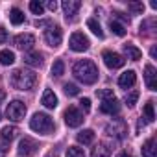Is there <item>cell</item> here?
<instances>
[{"label":"cell","mask_w":157,"mask_h":157,"mask_svg":"<svg viewBox=\"0 0 157 157\" xmlns=\"http://www.w3.org/2000/svg\"><path fill=\"white\" fill-rule=\"evenodd\" d=\"M63 11H65V19L67 21H72L78 13V10L82 8V2L80 0H63Z\"/></svg>","instance_id":"8fae6325"},{"label":"cell","mask_w":157,"mask_h":157,"mask_svg":"<svg viewBox=\"0 0 157 157\" xmlns=\"http://www.w3.org/2000/svg\"><path fill=\"white\" fill-rule=\"evenodd\" d=\"M10 83H11V87H15L19 91H32L37 83V74H33L32 70L17 68V70L11 72Z\"/></svg>","instance_id":"7a4b0ae2"},{"label":"cell","mask_w":157,"mask_h":157,"mask_svg":"<svg viewBox=\"0 0 157 157\" xmlns=\"http://www.w3.org/2000/svg\"><path fill=\"white\" fill-rule=\"evenodd\" d=\"M44 41H46L48 46L57 48V46L61 44V41H63V32H61V28H59V26H48V30L44 32Z\"/></svg>","instance_id":"8992f818"},{"label":"cell","mask_w":157,"mask_h":157,"mask_svg":"<svg viewBox=\"0 0 157 157\" xmlns=\"http://www.w3.org/2000/svg\"><path fill=\"white\" fill-rule=\"evenodd\" d=\"M65 74V63L61 61V59H57V61H54V65H52V76H63Z\"/></svg>","instance_id":"4316f807"},{"label":"cell","mask_w":157,"mask_h":157,"mask_svg":"<svg viewBox=\"0 0 157 157\" xmlns=\"http://www.w3.org/2000/svg\"><path fill=\"white\" fill-rule=\"evenodd\" d=\"M46 8H48L50 11H56V10H57V2H56V0H48V2H46Z\"/></svg>","instance_id":"d590c367"},{"label":"cell","mask_w":157,"mask_h":157,"mask_svg":"<svg viewBox=\"0 0 157 157\" xmlns=\"http://www.w3.org/2000/svg\"><path fill=\"white\" fill-rule=\"evenodd\" d=\"M0 63H2L4 67L13 65L15 63V54L11 50H2V52H0Z\"/></svg>","instance_id":"cb8c5ba5"},{"label":"cell","mask_w":157,"mask_h":157,"mask_svg":"<svg viewBox=\"0 0 157 157\" xmlns=\"http://www.w3.org/2000/svg\"><path fill=\"white\" fill-rule=\"evenodd\" d=\"M102 59H104L105 67H109V68H120V67L126 63V59H124L120 54L111 52V50H105V52L102 54Z\"/></svg>","instance_id":"9c48e42d"},{"label":"cell","mask_w":157,"mask_h":157,"mask_svg":"<svg viewBox=\"0 0 157 157\" xmlns=\"http://www.w3.org/2000/svg\"><path fill=\"white\" fill-rule=\"evenodd\" d=\"M109 28H111V32H113L115 35H118V37H124V35H126V28H124L120 22H117V21H111V22H109Z\"/></svg>","instance_id":"484cf974"},{"label":"cell","mask_w":157,"mask_h":157,"mask_svg":"<svg viewBox=\"0 0 157 157\" xmlns=\"http://www.w3.org/2000/svg\"><path fill=\"white\" fill-rule=\"evenodd\" d=\"M124 52H126L128 59H133V61H137V59H140V57H142V52H140L135 44H131V43L124 44Z\"/></svg>","instance_id":"d6986e66"},{"label":"cell","mask_w":157,"mask_h":157,"mask_svg":"<svg viewBox=\"0 0 157 157\" xmlns=\"http://www.w3.org/2000/svg\"><path fill=\"white\" fill-rule=\"evenodd\" d=\"M24 63L30 67H41L43 65V54L41 52H28L24 56Z\"/></svg>","instance_id":"e0dca14e"},{"label":"cell","mask_w":157,"mask_h":157,"mask_svg":"<svg viewBox=\"0 0 157 157\" xmlns=\"http://www.w3.org/2000/svg\"><path fill=\"white\" fill-rule=\"evenodd\" d=\"M30 128L41 135H50L54 131V120L46 115V113H35L30 120Z\"/></svg>","instance_id":"3957f363"},{"label":"cell","mask_w":157,"mask_h":157,"mask_svg":"<svg viewBox=\"0 0 157 157\" xmlns=\"http://www.w3.org/2000/svg\"><path fill=\"white\" fill-rule=\"evenodd\" d=\"M83 122V115L80 109H76L74 105H70L67 111H65V124L68 128H78V126H82Z\"/></svg>","instance_id":"52a82bcc"},{"label":"cell","mask_w":157,"mask_h":157,"mask_svg":"<svg viewBox=\"0 0 157 157\" xmlns=\"http://www.w3.org/2000/svg\"><path fill=\"white\" fill-rule=\"evenodd\" d=\"M41 104H43L46 109H56V107H57V96H56V93L50 91V89H46V91L43 93V96H41Z\"/></svg>","instance_id":"2e32d148"},{"label":"cell","mask_w":157,"mask_h":157,"mask_svg":"<svg viewBox=\"0 0 157 157\" xmlns=\"http://www.w3.org/2000/svg\"><path fill=\"white\" fill-rule=\"evenodd\" d=\"M100 111L105 113V115H117L120 111V104L117 98H109V100H104L102 105H100Z\"/></svg>","instance_id":"7c38bea8"},{"label":"cell","mask_w":157,"mask_h":157,"mask_svg":"<svg viewBox=\"0 0 157 157\" xmlns=\"http://www.w3.org/2000/svg\"><path fill=\"white\" fill-rule=\"evenodd\" d=\"M65 93L68 94V96H76V94H80V89H78V85H74V83H65Z\"/></svg>","instance_id":"1f68e13d"},{"label":"cell","mask_w":157,"mask_h":157,"mask_svg":"<svg viewBox=\"0 0 157 157\" xmlns=\"http://www.w3.org/2000/svg\"><path fill=\"white\" fill-rule=\"evenodd\" d=\"M96 94H98V98H102V102H104V100H109V98H115L113 89H100Z\"/></svg>","instance_id":"d6a6232c"},{"label":"cell","mask_w":157,"mask_h":157,"mask_svg":"<svg viewBox=\"0 0 157 157\" xmlns=\"http://www.w3.org/2000/svg\"><path fill=\"white\" fill-rule=\"evenodd\" d=\"M37 148H39V144H37L33 139L24 137V139H21L17 151H19V155H21V157H30V155H33V153L37 151Z\"/></svg>","instance_id":"ba28073f"},{"label":"cell","mask_w":157,"mask_h":157,"mask_svg":"<svg viewBox=\"0 0 157 157\" xmlns=\"http://www.w3.org/2000/svg\"><path fill=\"white\" fill-rule=\"evenodd\" d=\"M128 8H129L133 13H142V11H144V4H142V2H129Z\"/></svg>","instance_id":"836d02e7"},{"label":"cell","mask_w":157,"mask_h":157,"mask_svg":"<svg viewBox=\"0 0 157 157\" xmlns=\"http://www.w3.org/2000/svg\"><path fill=\"white\" fill-rule=\"evenodd\" d=\"M137 100H139V91H133V93L126 94V105L128 107H133L137 104Z\"/></svg>","instance_id":"4dcf8cb0"},{"label":"cell","mask_w":157,"mask_h":157,"mask_svg":"<svg viewBox=\"0 0 157 157\" xmlns=\"http://www.w3.org/2000/svg\"><path fill=\"white\" fill-rule=\"evenodd\" d=\"M8 41V35H6V32L2 30V32H0V43H6Z\"/></svg>","instance_id":"8d00e7d4"},{"label":"cell","mask_w":157,"mask_h":157,"mask_svg":"<svg viewBox=\"0 0 157 157\" xmlns=\"http://www.w3.org/2000/svg\"><path fill=\"white\" fill-rule=\"evenodd\" d=\"M87 28H89L96 37L104 39V30H102V26H100V22H98L96 19H89V21H87Z\"/></svg>","instance_id":"7402d4cb"},{"label":"cell","mask_w":157,"mask_h":157,"mask_svg":"<svg viewBox=\"0 0 157 157\" xmlns=\"http://www.w3.org/2000/svg\"><path fill=\"white\" fill-rule=\"evenodd\" d=\"M120 157H133V155H128V153H122Z\"/></svg>","instance_id":"60d3db41"},{"label":"cell","mask_w":157,"mask_h":157,"mask_svg":"<svg viewBox=\"0 0 157 157\" xmlns=\"http://www.w3.org/2000/svg\"><path fill=\"white\" fill-rule=\"evenodd\" d=\"M150 54H151V57H155V56H157V48H155V46H151V50H150Z\"/></svg>","instance_id":"f35d334b"},{"label":"cell","mask_w":157,"mask_h":157,"mask_svg":"<svg viewBox=\"0 0 157 157\" xmlns=\"http://www.w3.org/2000/svg\"><path fill=\"white\" fill-rule=\"evenodd\" d=\"M157 155V148H155V139H148L142 144V157H155Z\"/></svg>","instance_id":"ac0fdd59"},{"label":"cell","mask_w":157,"mask_h":157,"mask_svg":"<svg viewBox=\"0 0 157 157\" xmlns=\"http://www.w3.org/2000/svg\"><path fill=\"white\" fill-rule=\"evenodd\" d=\"M26 115V105L21 102V100H13L8 104V109H6V117L11 120V122H21Z\"/></svg>","instance_id":"277c9868"},{"label":"cell","mask_w":157,"mask_h":157,"mask_svg":"<svg viewBox=\"0 0 157 157\" xmlns=\"http://www.w3.org/2000/svg\"><path fill=\"white\" fill-rule=\"evenodd\" d=\"M72 74L76 80H80L85 85H93L98 82V67L91 61V59H82V61H76L72 67Z\"/></svg>","instance_id":"6da1fadb"},{"label":"cell","mask_w":157,"mask_h":157,"mask_svg":"<svg viewBox=\"0 0 157 157\" xmlns=\"http://www.w3.org/2000/svg\"><path fill=\"white\" fill-rule=\"evenodd\" d=\"M44 157H59V155H57V153H56V151H48V153H46V155H44Z\"/></svg>","instance_id":"ab89813d"},{"label":"cell","mask_w":157,"mask_h":157,"mask_svg":"<svg viewBox=\"0 0 157 157\" xmlns=\"http://www.w3.org/2000/svg\"><path fill=\"white\" fill-rule=\"evenodd\" d=\"M144 78H146V85H148V89L150 91H157V72H155V68L151 67V65H146V68H144Z\"/></svg>","instance_id":"9a60e30c"},{"label":"cell","mask_w":157,"mask_h":157,"mask_svg":"<svg viewBox=\"0 0 157 157\" xmlns=\"http://www.w3.org/2000/svg\"><path fill=\"white\" fill-rule=\"evenodd\" d=\"M135 82H137V74H135L133 70H126V72H122V74H120V78H118V85H120L122 89L133 87V85H135Z\"/></svg>","instance_id":"4fadbf2b"},{"label":"cell","mask_w":157,"mask_h":157,"mask_svg":"<svg viewBox=\"0 0 157 157\" xmlns=\"http://www.w3.org/2000/svg\"><path fill=\"white\" fill-rule=\"evenodd\" d=\"M144 117L148 122H153L155 120V111H153V102H148L144 105Z\"/></svg>","instance_id":"83f0119b"},{"label":"cell","mask_w":157,"mask_h":157,"mask_svg":"<svg viewBox=\"0 0 157 157\" xmlns=\"http://www.w3.org/2000/svg\"><path fill=\"white\" fill-rule=\"evenodd\" d=\"M35 26H37V28H39V26H48V21H37Z\"/></svg>","instance_id":"74e56055"},{"label":"cell","mask_w":157,"mask_h":157,"mask_svg":"<svg viewBox=\"0 0 157 157\" xmlns=\"http://www.w3.org/2000/svg\"><path fill=\"white\" fill-rule=\"evenodd\" d=\"M105 131H107L109 135H115V137L122 139V137L126 135V124H124L122 120H115L113 124H107Z\"/></svg>","instance_id":"5bb4252c"},{"label":"cell","mask_w":157,"mask_h":157,"mask_svg":"<svg viewBox=\"0 0 157 157\" xmlns=\"http://www.w3.org/2000/svg\"><path fill=\"white\" fill-rule=\"evenodd\" d=\"M76 139H78L80 144H91L94 140V131L93 129H82L80 133L76 135Z\"/></svg>","instance_id":"ffe728a7"},{"label":"cell","mask_w":157,"mask_h":157,"mask_svg":"<svg viewBox=\"0 0 157 157\" xmlns=\"http://www.w3.org/2000/svg\"><path fill=\"white\" fill-rule=\"evenodd\" d=\"M0 120H2V113H0Z\"/></svg>","instance_id":"b9f144b4"},{"label":"cell","mask_w":157,"mask_h":157,"mask_svg":"<svg viewBox=\"0 0 157 157\" xmlns=\"http://www.w3.org/2000/svg\"><path fill=\"white\" fill-rule=\"evenodd\" d=\"M89 39H87V35H83L82 32H74L72 35H70V39H68V46L74 50V52H85V50H89Z\"/></svg>","instance_id":"5b68a950"},{"label":"cell","mask_w":157,"mask_h":157,"mask_svg":"<svg viewBox=\"0 0 157 157\" xmlns=\"http://www.w3.org/2000/svg\"><path fill=\"white\" fill-rule=\"evenodd\" d=\"M67 157H85V151L82 148H78V146H68Z\"/></svg>","instance_id":"f546056e"},{"label":"cell","mask_w":157,"mask_h":157,"mask_svg":"<svg viewBox=\"0 0 157 157\" xmlns=\"http://www.w3.org/2000/svg\"><path fill=\"white\" fill-rule=\"evenodd\" d=\"M80 105H82V109H83L85 113H89V111H91V100H89V98H83V100L80 102Z\"/></svg>","instance_id":"e575fe53"},{"label":"cell","mask_w":157,"mask_h":157,"mask_svg":"<svg viewBox=\"0 0 157 157\" xmlns=\"http://www.w3.org/2000/svg\"><path fill=\"white\" fill-rule=\"evenodd\" d=\"M10 21H11V24L19 26V24H22V22H24V13H22L19 8H13V10L10 11Z\"/></svg>","instance_id":"603a6c76"},{"label":"cell","mask_w":157,"mask_h":157,"mask_svg":"<svg viewBox=\"0 0 157 157\" xmlns=\"http://www.w3.org/2000/svg\"><path fill=\"white\" fill-rule=\"evenodd\" d=\"M13 44H15L19 50H32L33 44H35V37H33L32 33H19V35H15Z\"/></svg>","instance_id":"30bf717a"},{"label":"cell","mask_w":157,"mask_h":157,"mask_svg":"<svg viewBox=\"0 0 157 157\" xmlns=\"http://www.w3.org/2000/svg\"><path fill=\"white\" fill-rule=\"evenodd\" d=\"M91 157H111V151L105 144H98L96 148H93V153Z\"/></svg>","instance_id":"d4e9b609"},{"label":"cell","mask_w":157,"mask_h":157,"mask_svg":"<svg viewBox=\"0 0 157 157\" xmlns=\"http://www.w3.org/2000/svg\"><path fill=\"white\" fill-rule=\"evenodd\" d=\"M30 11L35 13V15H43L44 13V6L39 2V0H32L30 2Z\"/></svg>","instance_id":"f1b7e54d"},{"label":"cell","mask_w":157,"mask_h":157,"mask_svg":"<svg viewBox=\"0 0 157 157\" xmlns=\"http://www.w3.org/2000/svg\"><path fill=\"white\" fill-rule=\"evenodd\" d=\"M17 133H19V129H17L15 126H6V128H2L0 139H2V140H6V142H11V140L17 137Z\"/></svg>","instance_id":"44dd1931"}]
</instances>
